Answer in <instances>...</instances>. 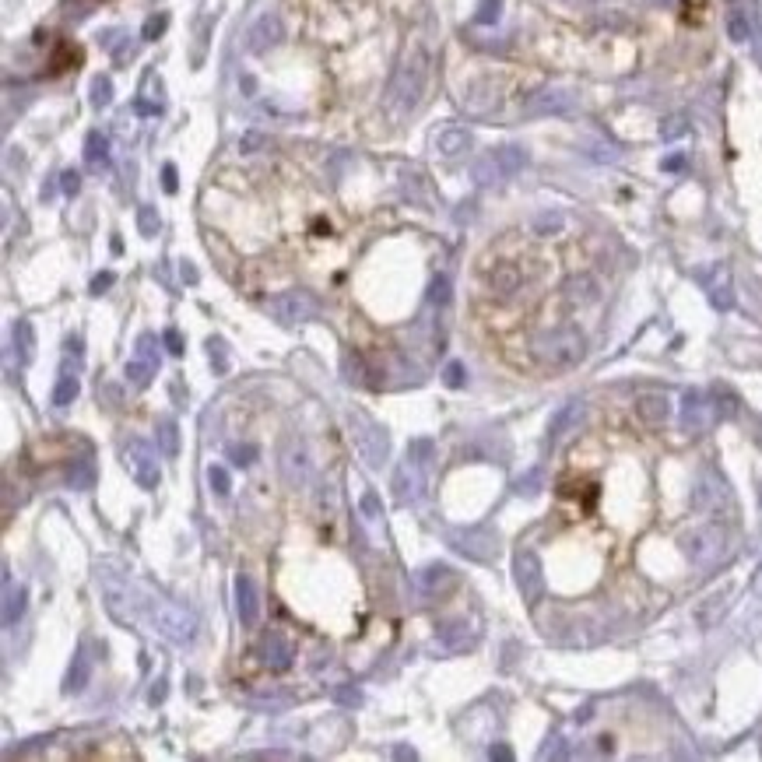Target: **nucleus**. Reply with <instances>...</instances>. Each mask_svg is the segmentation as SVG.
<instances>
[{
  "label": "nucleus",
  "instance_id": "obj_5",
  "mask_svg": "<svg viewBox=\"0 0 762 762\" xmlns=\"http://www.w3.org/2000/svg\"><path fill=\"white\" fill-rule=\"evenodd\" d=\"M268 310H271V317H275L282 327H299V324H310V320L320 313L317 299H313L310 292H303V289H292V292H282V296H275Z\"/></svg>",
  "mask_w": 762,
  "mask_h": 762
},
{
  "label": "nucleus",
  "instance_id": "obj_38",
  "mask_svg": "<svg viewBox=\"0 0 762 762\" xmlns=\"http://www.w3.org/2000/svg\"><path fill=\"white\" fill-rule=\"evenodd\" d=\"M165 25H169V18H165V15H151V18L144 22V32H141V36L151 43V39H158V36L165 32Z\"/></svg>",
  "mask_w": 762,
  "mask_h": 762
},
{
  "label": "nucleus",
  "instance_id": "obj_15",
  "mask_svg": "<svg viewBox=\"0 0 762 762\" xmlns=\"http://www.w3.org/2000/svg\"><path fill=\"white\" fill-rule=\"evenodd\" d=\"M450 587H453V569L443 566V562H432V566H425L418 573V590L429 594V597H436V594H443Z\"/></svg>",
  "mask_w": 762,
  "mask_h": 762
},
{
  "label": "nucleus",
  "instance_id": "obj_26",
  "mask_svg": "<svg viewBox=\"0 0 762 762\" xmlns=\"http://www.w3.org/2000/svg\"><path fill=\"white\" fill-rule=\"evenodd\" d=\"M341 373H345V380H348L352 387H366V380H369L366 362H362L355 352H345V355H341Z\"/></svg>",
  "mask_w": 762,
  "mask_h": 762
},
{
  "label": "nucleus",
  "instance_id": "obj_34",
  "mask_svg": "<svg viewBox=\"0 0 762 762\" xmlns=\"http://www.w3.org/2000/svg\"><path fill=\"white\" fill-rule=\"evenodd\" d=\"M492 285H495V292H513L517 289V271L513 268H499L492 275Z\"/></svg>",
  "mask_w": 762,
  "mask_h": 762
},
{
  "label": "nucleus",
  "instance_id": "obj_1",
  "mask_svg": "<svg viewBox=\"0 0 762 762\" xmlns=\"http://www.w3.org/2000/svg\"><path fill=\"white\" fill-rule=\"evenodd\" d=\"M345 425H348V436H352V446H355V453L369 464V467H383V460H387V450H390V439H387V432L362 411V408H348V415H345Z\"/></svg>",
  "mask_w": 762,
  "mask_h": 762
},
{
  "label": "nucleus",
  "instance_id": "obj_10",
  "mask_svg": "<svg viewBox=\"0 0 762 762\" xmlns=\"http://www.w3.org/2000/svg\"><path fill=\"white\" fill-rule=\"evenodd\" d=\"M310 471H313L310 453L296 439H285V446H282V474H285V481L292 488H306L310 485Z\"/></svg>",
  "mask_w": 762,
  "mask_h": 762
},
{
  "label": "nucleus",
  "instance_id": "obj_43",
  "mask_svg": "<svg viewBox=\"0 0 762 762\" xmlns=\"http://www.w3.org/2000/svg\"><path fill=\"white\" fill-rule=\"evenodd\" d=\"M113 282H116V275H113V271H102V275H95V278H92V296H102V292H106Z\"/></svg>",
  "mask_w": 762,
  "mask_h": 762
},
{
  "label": "nucleus",
  "instance_id": "obj_49",
  "mask_svg": "<svg viewBox=\"0 0 762 762\" xmlns=\"http://www.w3.org/2000/svg\"><path fill=\"white\" fill-rule=\"evenodd\" d=\"M162 699H165V681H158V685L151 688V695H148V702H151V706H158Z\"/></svg>",
  "mask_w": 762,
  "mask_h": 762
},
{
  "label": "nucleus",
  "instance_id": "obj_37",
  "mask_svg": "<svg viewBox=\"0 0 762 762\" xmlns=\"http://www.w3.org/2000/svg\"><path fill=\"white\" fill-rule=\"evenodd\" d=\"M359 510H362L366 520H380V517H383V513H380V499H376V492H366V495H362Z\"/></svg>",
  "mask_w": 762,
  "mask_h": 762
},
{
  "label": "nucleus",
  "instance_id": "obj_20",
  "mask_svg": "<svg viewBox=\"0 0 762 762\" xmlns=\"http://www.w3.org/2000/svg\"><path fill=\"white\" fill-rule=\"evenodd\" d=\"M439 643L446 650H467L471 646V629L464 622H443L439 625Z\"/></svg>",
  "mask_w": 762,
  "mask_h": 762
},
{
  "label": "nucleus",
  "instance_id": "obj_3",
  "mask_svg": "<svg viewBox=\"0 0 762 762\" xmlns=\"http://www.w3.org/2000/svg\"><path fill=\"white\" fill-rule=\"evenodd\" d=\"M151 625L176 646H186L197 636V615L186 611L183 604H172V601H155L151 604Z\"/></svg>",
  "mask_w": 762,
  "mask_h": 762
},
{
  "label": "nucleus",
  "instance_id": "obj_29",
  "mask_svg": "<svg viewBox=\"0 0 762 762\" xmlns=\"http://www.w3.org/2000/svg\"><path fill=\"white\" fill-rule=\"evenodd\" d=\"M207 485H211V492L221 495V499L232 492V478H228V471H225L221 464H211V467H207Z\"/></svg>",
  "mask_w": 762,
  "mask_h": 762
},
{
  "label": "nucleus",
  "instance_id": "obj_8",
  "mask_svg": "<svg viewBox=\"0 0 762 762\" xmlns=\"http://www.w3.org/2000/svg\"><path fill=\"white\" fill-rule=\"evenodd\" d=\"M282 39H285V25H282V18L271 15V11H264L257 22L246 29V50H249V53H268V50H275Z\"/></svg>",
  "mask_w": 762,
  "mask_h": 762
},
{
  "label": "nucleus",
  "instance_id": "obj_25",
  "mask_svg": "<svg viewBox=\"0 0 762 762\" xmlns=\"http://www.w3.org/2000/svg\"><path fill=\"white\" fill-rule=\"evenodd\" d=\"M67 481H71L74 492H88V488L95 485V464H92V460H78V464H71Z\"/></svg>",
  "mask_w": 762,
  "mask_h": 762
},
{
  "label": "nucleus",
  "instance_id": "obj_24",
  "mask_svg": "<svg viewBox=\"0 0 762 762\" xmlns=\"http://www.w3.org/2000/svg\"><path fill=\"white\" fill-rule=\"evenodd\" d=\"M78 394H81L78 373H64V376L57 380V387H53V404H57V408H67V404H74Z\"/></svg>",
  "mask_w": 762,
  "mask_h": 762
},
{
  "label": "nucleus",
  "instance_id": "obj_6",
  "mask_svg": "<svg viewBox=\"0 0 762 762\" xmlns=\"http://www.w3.org/2000/svg\"><path fill=\"white\" fill-rule=\"evenodd\" d=\"M123 464H127L130 478H134L144 492L158 488V481H162L158 457H155V450H151L144 439H130V443H127V450H123Z\"/></svg>",
  "mask_w": 762,
  "mask_h": 762
},
{
  "label": "nucleus",
  "instance_id": "obj_44",
  "mask_svg": "<svg viewBox=\"0 0 762 762\" xmlns=\"http://www.w3.org/2000/svg\"><path fill=\"white\" fill-rule=\"evenodd\" d=\"M446 387H453V390L464 387V366H460V362H450V366H446Z\"/></svg>",
  "mask_w": 762,
  "mask_h": 762
},
{
  "label": "nucleus",
  "instance_id": "obj_13",
  "mask_svg": "<svg viewBox=\"0 0 762 762\" xmlns=\"http://www.w3.org/2000/svg\"><path fill=\"white\" fill-rule=\"evenodd\" d=\"M517 583H520V590H524V597H527L531 604L541 597L545 580H541V562H538L534 552H520V555H517Z\"/></svg>",
  "mask_w": 762,
  "mask_h": 762
},
{
  "label": "nucleus",
  "instance_id": "obj_50",
  "mask_svg": "<svg viewBox=\"0 0 762 762\" xmlns=\"http://www.w3.org/2000/svg\"><path fill=\"white\" fill-rule=\"evenodd\" d=\"M242 92L253 95V92H257V81H253V78H242Z\"/></svg>",
  "mask_w": 762,
  "mask_h": 762
},
{
  "label": "nucleus",
  "instance_id": "obj_40",
  "mask_svg": "<svg viewBox=\"0 0 762 762\" xmlns=\"http://www.w3.org/2000/svg\"><path fill=\"white\" fill-rule=\"evenodd\" d=\"M228 453H232V460H235L239 467H246V464L257 460V446H253V443H246V446H232Z\"/></svg>",
  "mask_w": 762,
  "mask_h": 762
},
{
  "label": "nucleus",
  "instance_id": "obj_7",
  "mask_svg": "<svg viewBox=\"0 0 762 762\" xmlns=\"http://www.w3.org/2000/svg\"><path fill=\"white\" fill-rule=\"evenodd\" d=\"M155 373H158V341H155L151 334H141V338H137V352H134V359L127 362L123 376H127L137 390H144V387L155 380Z\"/></svg>",
  "mask_w": 762,
  "mask_h": 762
},
{
  "label": "nucleus",
  "instance_id": "obj_30",
  "mask_svg": "<svg viewBox=\"0 0 762 762\" xmlns=\"http://www.w3.org/2000/svg\"><path fill=\"white\" fill-rule=\"evenodd\" d=\"M109 102H113V81L99 74V78L92 81V106H95V109H106Z\"/></svg>",
  "mask_w": 762,
  "mask_h": 762
},
{
  "label": "nucleus",
  "instance_id": "obj_4",
  "mask_svg": "<svg viewBox=\"0 0 762 762\" xmlns=\"http://www.w3.org/2000/svg\"><path fill=\"white\" fill-rule=\"evenodd\" d=\"M534 352H538V359H541L548 369H566V366H573V362L583 355V338H580V331L562 327V331H555V334L538 338Z\"/></svg>",
  "mask_w": 762,
  "mask_h": 762
},
{
  "label": "nucleus",
  "instance_id": "obj_46",
  "mask_svg": "<svg viewBox=\"0 0 762 762\" xmlns=\"http://www.w3.org/2000/svg\"><path fill=\"white\" fill-rule=\"evenodd\" d=\"M134 109H137L141 116H158V113H162V106H158V102H148V99H137Z\"/></svg>",
  "mask_w": 762,
  "mask_h": 762
},
{
  "label": "nucleus",
  "instance_id": "obj_48",
  "mask_svg": "<svg viewBox=\"0 0 762 762\" xmlns=\"http://www.w3.org/2000/svg\"><path fill=\"white\" fill-rule=\"evenodd\" d=\"M179 278H183V282H186V285H197V268H193V264H186V261H183V264H179Z\"/></svg>",
  "mask_w": 762,
  "mask_h": 762
},
{
  "label": "nucleus",
  "instance_id": "obj_22",
  "mask_svg": "<svg viewBox=\"0 0 762 762\" xmlns=\"http://www.w3.org/2000/svg\"><path fill=\"white\" fill-rule=\"evenodd\" d=\"M471 144V134L467 130H460V127H450V130H443L439 137H436V148H439V155H460L464 148Z\"/></svg>",
  "mask_w": 762,
  "mask_h": 762
},
{
  "label": "nucleus",
  "instance_id": "obj_39",
  "mask_svg": "<svg viewBox=\"0 0 762 762\" xmlns=\"http://www.w3.org/2000/svg\"><path fill=\"white\" fill-rule=\"evenodd\" d=\"M429 299H432V303H439V306H443V303L450 299V278H446V275H439V278H432V289H429Z\"/></svg>",
  "mask_w": 762,
  "mask_h": 762
},
{
  "label": "nucleus",
  "instance_id": "obj_36",
  "mask_svg": "<svg viewBox=\"0 0 762 762\" xmlns=\"http://www.w3.org/2000/svg\"><path fill=\"white\" fill-rule=\"evenodd\" d=\"M207 348H211V366H214L218 373H225V369H228V359H225V341H221V338H211V341H207Z\"/></svg>",
  "mask_w": 762,
  "mask_h": 762
},
{
  "label": "nucleus",
  "instance_id": "obj_47",
  "mask_svg": "<svg viewBox=\"0 0 762 762\" xmlns=\"http://www.w3.org/2000/svg\"><path fill=\"white\" fill-rule=\"evenodd\" d=\"M162 186H165V193H176V165L162 169Z\"/></svg>",
  "mask_w": 762,
  "mask_h": 762
},
{
  "label": "nucleus",
  "instance_id": "obj_9",
  "mask_svg": "<svg viewBox=\"0 0 762 762\" xmlns=\"http://www.w3.org/2000/svg\"><path fill=\"white\" fill-rule=\"evenodd\" d=\"M390 488H394V499L401 506L422 499V492H425V467L404 457V464H397V471H394V485Z\"/></svg>",
  "mask_w": 762,
  "mask_h": 762
},
{
  "label": "nucleus",
  "instance_id": "obj_45",
  "mask_svg": "<svg viewBox=\"0 0 762 762\" xmlns=\"http://www.w3.org/2000/svg\"><path fill=\"white\" fill-rule=\"evenodd\" d=\"M730 36H734L737 43L748 36V25H744V18H741V15H730Z\"/></svg>",
  "mask_w": 762,
  "mask_h": 762
},
{
  "label": "nucleus",
  "instance_id": "obj_11",
  "mask_svg": "<svg viewBox=\"0 0 762 762\" xmlns=\"http://www.w3.org/2000/svg\"><path fill=\"white\" fill-rule=\"evenodd\" d=\"M235 615L246 629H253L261 622V594H257V583L249 576H235Z\"/></svg>",
  "mask_w": 762,
  "mask_h": 762
},
{
  "label": "nucleus",
  "instance_id": "obj_2",
  "mask_svg": "<svg viewBox=\"0 0 762 762\" xmlns=\"http://www.w3.org/2000/svg\"><path fill=\"white\" fill-rule=\"evenodd\" d=\"M425 71H429V60H425L422 50L411 53V57L397 67V74H394V81H390V92H387V99H390V106H394L397 113L415 109V102L422 99V88H425Z\"/></svg>",
  "mask_w": 762,
  "mask_h": 762
},
{
  "label": "nucleus",
  "instance_id": "obj_17",
  "mask_svg": "<svg viewBox=\"0 0 762 762\" xmlns=\"http://www.w3.org/2000/svg\"><path fill=\"white\" fill-rule=\"evenodd\" d=\"M36 348H39V341H36L32 320H18V324H15V352H18V362H22V366H32Z\"/></svg>",
  "mask_w": 762,
  "mask_h": 762
},
{
  "label": "nucleus",
  "instance_id": "obj_23",
  "mask_svg": "<svg viewBox=\"0 0 762 762\" xmlns=\"http://www.w3.org/2000/svg\"><path fill=\"white\" fill-rule=\"evenodd\" d=\"M681 425L688 432H699L706 425V408H702V397L699 394H685V411H681Z\"/></svg>",
  "mask_w": 762,
  "mask_h": 762
},
{
  "label": "nucleus",
  "instance_id": "obj_18",
  "mask_svg": "<svg viewBox=\"0 0 762 762\" xmlns=\"http://www.w3.org/2000/svg\"><path fill=\"white\" fill-rule=\"evenodd\" d=\"M88 681H92V660H88L85 646H81V650L74 653L71 667H67V681H64V688H67V692H85Z\"/></svg>",
  "mask_w": 762,
  "mask_h": 762
},
{
  "label": "nucleus",
  "instance_id": "obj_28",
  "mask_svg": "<svg viewBox=\"0 0 762 762\" xmlns=\"http://www.w3.org/2000/svg\"><path fill=\"white\" fill-rule=\"evenodd\" d=\"M432 457H436V443L432 439H411L408 443V460H415V464H422V467H429L432 464Z\"/></svg>",
  "mask_w": 762,
  "mask_h": 762
},
{
  "label": "nucleus",
  "instance_id": "obj_12",
  "mask_svg": "<svg viewBox=\"0 0 762 762\" xmlns=\"http://www.w3.org/2000/svg\"><path fill=\"white\" fill-rule=\"evenodd\" d=\"M720 545H723V538H720L716 527H699V531H692V534L681 538V548H685V555H688L692 562H709V559L720 552Z\"/></svg>",
  "mask_w": 762,
  "mask_h": 762
},
{
  "label": "nucleus",
  "instance_id": "obj_42",
  "mask_svg": "<svg viewBox=\"0 0 762 762\" xmlns=\"http://www.w3.org/2000/svg\"><path fill=\"white\" fill-rule=\"evenodd\" d=\"M162 341H165V348H169V355H176V359L183 355V338H179V331H176V327H169V331L162 334Z\"/></svg>",
  "mask_w": 762,
  "mask_h": 762
},
{
  "label": "nucleus",
  "instance_id": "obj_31",
  "mask_svg": "<svg viewBox=\"0 0 762 762\" xmlns=\"http://www.w3.org/2000/svg\"><path fill=\"white\" fill-rule=\"evenodd\" d=\"M499 11H502V0H481L478 11H474V22H478V25H495V22H499Z\"/></svg>",
  "mask_w": 762,
  "mask_h": 762
},
{
  "label": "nucleus",
  "instance_id": "obj_21",
  "mask_svg": "<svg viewBox=\"0 0 762 762\" xmlns=\"http://www.w3.org/2000/svg\"><path fill=\"white\" fill-rule=\"evenodd\" d=\"M636 404H639V415H643L650 425H660V422L667 418V408H671L664 394H643Z\"/></svg>",
  "mask_w": 762,
  "mask_h": 762
},
{
  "label": "nucleus",
  "instance_id": "obj_32",
  "mask_svg": "<svg viewBox=\"0 0 762 762\" xmlns=\"http://www.w3.org/2000/svg\"><path fill=\"white\" fill-rule=\"evenodd\" d=\"M137 228H141V235H155L158 232V211L151 204L137 207Z\"/></svg>",
  "mask_w": 762,
  "mask_h": 762
},
{
  "label": "nucleus",
  "instance_id": "obj_33",
  "mask_svg": "<svg viewBox=\"0 0 762 762\" xmlns=\"http://www.w3.org/2000/svg\"><path fill=\"white\" fill-rule=\"evenodd\" d=\"M81 362H85V355H81V338H71V341H67V355H64V373H78Z\"/></svg>",
  "mask_w": 762,
  "mask_h": 762
},
{
  "label": "nucleus",
  "instance_id": "obj_41",
  "mask_svg": "<svg viewBox=\"0 0 762 762\" xmlns=\"http://www.w3.org/2000/svg\"><path fill=\"white\" fill-rule=\"evenodd\" d=\"M60 190H64V193H67V197H74V193H78V190H81V176H78V172H74V169H67V172H64V176H60Z\"/></svg>",
  "mask_w": 762,
  "mask_h": 762
},
{
  "label": "nucleus",
  "instance_id": "obj_35",
  "mask_svg": "<svg viewBox=\"0 0 762 762\" xmlns=\"http://www.w3.org/2000/svg\"><path fill=\"white\" fill-rule=\"evenodd\" d=\"M492 158H495V162L502 165V172H513V169H517V165L524 162V155H520L517 148H502V151H495Z\"/></svg>",
  "mask_w": 762,
  "mask_h": 762
},
{
  "label": "nucleus",
  "instance_id": "obj_19",
  "mask_svg": "<svg viewBox=\"0 0 762 762\" xmlns=\"http://www.w3.org/2000/svg\"><path fill=\"white\" fill-rule=\"evenodd\" d=\"M25 611V587L22 583H4V625H15Z\"/></svg>",
  "mask_w": 762,
  "mask_h": 762
},
{
  "label": "nucleus",
  "instance_id": "obj_14",
  "mask_svg": "<svg viewBox=\"0 0 762 762\" xmlns=\"http://www.w3.org/2000/svg\"><path fill=\"white\" fill-rule=\"evenodd\" d=\"M261 657H264V664H268L271 671H289L292 660H296L292 643H289L282 632H268V636H264V643H261Z\"/></svg>",
  "mask_w": 762,
  "mask_h": 762
},
{
  "label": "nucleus",
  "instance_id": "obj_16",
  "mask_svg": "<svg viewBox=\"0 0 762 762\" xmlns=\"http://www.w3.org/2000/svg\"><path fill=\"white\" fill-rule=\"evenodd\" d=\"M85 165H88L92 172L109 169V141H106V134L92 130V134L85 137Z\"/></svg>",
  "mask_w": 762,
  "mask_h": 762
},
{
  "label": "nucleus",
  "instance_id": "obj_27",
  "mask_svg": "<svg viewBox=\"0 0 762 762\" xmlns=\"http://www.w3.org/2000/svg\"><path fill=\"white\" fill-rule=\"evenodd\" d=\"M158 443H162V453L165 457H176L179 453V425L172 418H162L158 422Z\"/></svg>",
  "mask_w": 762,
  "mask_h": 762
}]
</instances>
